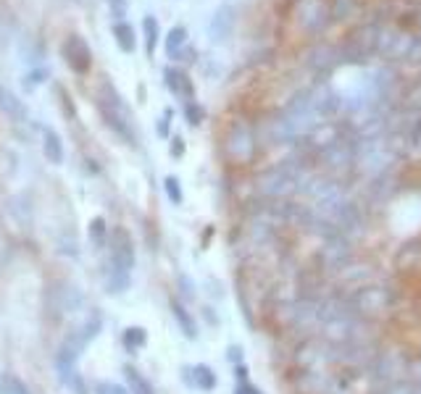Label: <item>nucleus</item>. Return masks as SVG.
<instances>
[{
    "instance_id": "1",
    "label": "nucleus",
    "mask_w": 421,
    "mask_h": 394,
    "mask_svg": "<svg viewBox=\"0 0 421 394\" xmlns=\"http://www.w3.org/2000/svg\"><path fill=\"white\" fill-rule=\"evenodd\" d=\"M393 302H395L393 289L385 284H361L353 294H348V305L353 308V313L366 321L385 316L387 310H393Z\"/></svg>"
},
{
    "instance_id": "2",
    "label": "nucleus",
    "mask_w": 421,
    "mask_h": 394,
    "mask_svg": "<svg viewBox=\"0 0 421 394\" xmlns=\"http://www.w3.org/2000/svg\"><path fill=\"white\" fill-rule=\"evenodd\" d=\"M98 108L103 113V119L108 121V127H113L119 132L121 137L135 139V132H132V113H129L124 97L116 92V87L103 82L100 90H98Z\"/></svg>"
},
{
    "instance_id": "3",
    "label": "nucleus",
    "mask_w": 421,
    "mask_h": 394,
    "mask_svg": "<svg viewBox=\"0 0 421 394\" xmlns=\"http://www.w3.org/2000/svg\"><path fill=\"white\" fill-rule=\"evenodd\" d=\"M61 55L66 60V66H69L74 74L79 77H85L87 71L93 69V50H90V45L85 43V37L82 35H69L61 45Z\"/></svg>"
},
{
    "instance_id": "4",
    "label": "nucleus",
    "mask_w": 421,
    "mask_h": 394,
    "mask_svg": "<svg viewBox=\"0 0 421 394\" xmlns=\"http://www.w3.org/2000/svg\"><path fill=\"white\" fill-rule=\"evenodd\" d=\"M227 153L232 161H240V163H248L256 153V137H253V132L250 127L245 124H232L229 132H227Z\"/></svg>"
},
{
    "instance_id": "5",
    "label": "nucleus",
    "mask_w": 421,
    "mask_h": 394,
    "mask_svg": "<svg viewBox=\"0 0 421 394\" xmlns=\"http://www.w3.org/2000/svg\"><path fill=\"white\" fill-rule=\"evenodd\" d=\"M111 260L116 274L129 276V271L135 268V245H132L129 232L121 226H116L111 232Z\"/></svg>"
},
{
    "instance_id": "6",
    "label": "nucleus",
    "mask_w": 421,
    "mask_h": 394,
    "mask_svg": "<svg viewBox=\"0 0 421 394\" xmlns=\"http://www.w3.org/2000/svg\"><path fill=\"white\" fill-rule=\"evenodd\" d=\"M298 18H301V26L308 29V32H316L329 21V6L324 0H303L301 11H298Z\"/></svg>"
},
{
    "instance_id": "7",
    "label": "nucleus",
    "mask_w": 421,
    "mask_h": 394,
    "mask_svg": "<svg viewBox=\"0 0 421 394\" xmlns=\"http://www.w3.org/2000/svg\"><path fill=\"white\" fill-rule=\"evenodd\" d=\"M232 26H234V9L232 6H222L214 14V18H211V26H208L211 43H224L227 37L232 35Z\"/></svg>"
},
{
    "instance_id": "8",
    "label": "nucleus",
    "mask_w": 421,
    "mask_h": 394,
    "mask_svg": "<svg viewBox=\"0 0 421 394\" xmlns=\"http://www.w3.org/2000/svg\"><path fill=\"white\" fill-rule=\"evenodd\" d=\"M164 77H166V87H169V90L177 95V97L187 100V103H192V100H195V87H192V82H189V77L184 74V71L169 66V69L164 71Z\"/></svg>"
},
{
    "instance_id": "9",
    "label": "nucleus",
    "mask_w": 421,
    "mask_h": 394,
    "mask_svg": "<svg viewBox=\"0 0 421 394\" xmlns=\"http://www.w3.org/2000/svg\"><path fill=\"white\" fill-rule=\"evenodd\" d=\"M0 111L14 121H26V116H29L24 100H19L16 95L11 92V90H6V87H0Z\"/></svg>"
},
{
    "instance_id": "10",
    "label": "nucleus",
    "mask_w": 421,
    "mask_h": 394,
    "mask_svg": "<svg viewBox=\"0 0 421 394\" xmlns=\"http://www.w3.org/2000/svg\"><path fill=\"white\" fill-rule=\"evenodd\" d=\"M43 153H45V158H48V163H53V166H61V163H63V139H61V134L56 129H45Z\"/></svg>"
},
{
    "instance_id": "11",
    "label": "nucleus",
    "mask_w": 421,
    "mask_h": 394,
    "mask_svg": "<svg viewBox=\"0 0 421 394\" xmlns=\"http://www.w3.org/2000/svg\"><path fill=\"white\" fill-rule=\"evenodd\" d=\"M113 37H116V45H119L121 53H135L137 50V32L129 21H116L113 24Z\"/></svg>"
},
{
    "instance_id": "12",
    "label": "nucleus",
    "mask_w": 421,
    "mask_h": 394,
    "mask_svg": "<svg viewBox=\"0 0 421 394\" xmlns=\"http://www.w3.org/2000/svg\"><path fill=\"white\" fill-rule=\"evenodd\" d=\"M184 43H187V29H184V26H172L169 35H166V55H169V58H177L180 50L184 48Z\"/></svg>"
},
{
    "instance_id": "13",
    "label": "nucleus",
    "mask_w": 421,
    "mask_h": 394,
    "mask_svg": "<svg viewBox=\"0 0 421 394\" xmlns=\"http://www.w3.org/2000/svg\"><path fill=\"white\" fill-rule=\"evenodd\" d=\"M142 29H145V50H147V55H153L155 45H158V37H161V29H158L155 16L142 18Z\"/></svg>"
},
{
    "instance_id": "14",
    "label": "nucleus",
    "mask_w": 421,
    "mask_h": 394,
    "mask_svg": "<svg viewBox=\"0 0 421 394\" xmlns=\"http://www.w3.org/2000/svg\"><path fill=\"white\" fill-rule=\"evenodd\" d=\"M172 313H174V318L180 321V326H182V331H184V336H189V339H195V334H198V329H195V321L189 318L187 310L182 308L180 302H172Z\"/></svg>"
},
{
    "instance_id": "15",
    "label": "nucleus",
    "mask_w": 421,
    "mask_h": 394,
    "mask_svg": "<svg viewBox=\"0 0 421 394\" xmlns=\"http://www.w3.org/2000/svg\"><path fill=\"white\" fill-rule=\"evenodd\" d=\"M0 394H29V389H26L16 376L0 371Z\"/></svg>"
},
{
    "instance_id": "16",
    "label": "nucleus",
    "mask_w": 421,
    "mask_h": 394,
    "mask_svg": "<svg viewBox=\"0 0 421 394\" xmlns=\"http://www.w3.org/2000/svg\"><path fill=\"white\" fill-rule=\"evenodd\" d=\"M124 373H127V381H129V389H132V394H153V386L147 384L145 378L140 376L135 368H127Z\"/></svg>"
},
{
    "instance_id": "17",
    "label": "nucleus",
    "mask_w": 421,
    "mask_h": 394,
    "mask_svg": "<svg viewBox=\"0 0 421 394\" xmlns=\"http://www.w3.org/2000/svg\"><path fill=\"white\" fill-rule=\"evenodd\" d=\"M192 373H195V384H198L203 392H211V389L216 386V373L208 368V366H195Z\"/></svg>"
},
{
    "instance_id": "18",
    "label": "nucleus",
    "mask_w": 421,
    "mask_h": 394,
    "mask_svg": "<svg viewBox=\"0 0 421 394\" xmlns=\"http://www.w3.org/2000/svg\"><path fill=\"white\" fill-rule=\"evenodd\" d=\"M147 342V334L145 329H140V326H132L124 331V344H127L129 350H140V347H145Z\"/></svg>"
},
{
    "instance_id": "19",
    "label": "nucleus",
    "mask_w": 421,
    "mask_h": 394,
    "mask_svg": "<svg viewBox=\"0 0 421 394\" xmlns=\"http://www.w3.org/2000/svg\"><path fill=\"white\" fill-rule=\"evenodd\" d=\"M105 234H108V226H105V218H100V215H95L93 221H90V240H93V245H103L105 242Z\"/></svg>"
},
{
    "instance_id": "20",
    "label": "nucleus",
    "mask_w": 421,
    "mask_h": 394,
    "mask_svg": "<svg viewBox=\"0 0 421 394\" xmlns=\"http://www.w3.org/2000/svg\"><path fill=\"white\" fill-rule=\"evenodd\" d=\"M164 187H166V195H169V200H172L174 206H182V200H184V195H182L180 179H177V176H166Z\"/></svg>"
},
{
    "instance_id": "21",
    "label": "nucleus",
    "mask_w": 421,
    "mask_h": 394,
    "mask_svg": "<svg viewBox=\"0 0 421 394\" xmlns=\"http://www.w3.org/2000/svg\"><path fill=\"white\" fill-rule=\"evenodd\" d=\"M184 116H187V121L192 124V127H198L200 121H203V116H206V111H203V108H200V105L192 100V103L184 105Z\"/></svg>"
},
{
    "instance_id": "22",
    "label": "nucleus",
    "mask_w": 421,
    "mask_h": 394,
    "mask_svg": "<svg viewBox=\"0 0 421 394\" xmlns=\"http://www.w3.org/2000/svg\"><path fill=\"white\" fill-rule=\"evenodd\" d=\"M382 394H419V389L413 384H408V381H393Z\"/></svg>"
},
{
    "instance_id": "23",
    "label": "nucleus",
    "mask_w": 421,
    "mask_h": 394,
    "mask_svg": "<svg viewBox=\"0 0 421 394\" xmlns=\"http://www.w3.org/2000/svg\"><path fill=\"white\" fill-rule=\"evenodd\" d=\"M95 394H129L121 384H113V381H98L95 384Z\"/></svg>"
},
{
    "instance_id": "24",
    "label": "nucleus",
    "mask_w": 421,
    "mask_h": 394,
    "mask_svg": "<svg viewBox=\"0 0 421 394\" xmlns=\"http://www.w3.org/2000/svg\"><path fill=\"white\" fill-rule=\"evenodd\" d=\"M105 3L111 6V16L116 18V21H124L127 9H129V0H105Z\"/></svg>"
},
{
    "instance_id": "25",
    "label": "nucleus",
    "mask_w": 421,
    "mask_h": 394,
    "mask_svg": "<svg viewBox=\"0 0 421 394\" xmlns=\"http://www.w3.org/2000/svg\"><path fill=\"white\" fill-rule=\"evenodd\" d=\"M169 119H172V111H166L161 124H158V134H161V137H169Z\"/></svg>"
},
{
    "instance_id": "26",
    "label": "nucleus",
    "mask_w": 421,
    "mask_h": 394,
    "mask_svg": "<svg viewBox=\"0 0 421 394\" xmlns=\"http://www.w3.org/2000/svg\"><path fill=\"white\" fill-rule=\"evenodd\" d=\"M234 394H264L261 389H256L253 384H240L237 389H234Z\"/></svg>"
},
{
    "instance_id": "27",
    "label": "nucleus",
    "mask_w": 421,
    "mask_h": 394,
    "mask_svg": "<svg viewBox=\"0 0 421 394\" xmlns=\"http://www.w3.org/2000/svg\"><path fill=\"white\" fill-rule=\"evenodd\" d=\"M182 153H184V145H182V137H174V139H172V155H177V158H180Z\"/></svg>"
},
{
    "instance_id": "28",
    "label": "nucleus",
    "mask_w": 421,
    "mask_h": 394,
    "mask_svg": "<svg viewBox=\"0 0 421 394\" xmlns=\"http://www.w3.org/2000/svg\"><path fill=\"white\" fill-rule=\"evenodd\" d=\"M74 3H79V0H74Z\"/></svg>"
}]
</instances>
